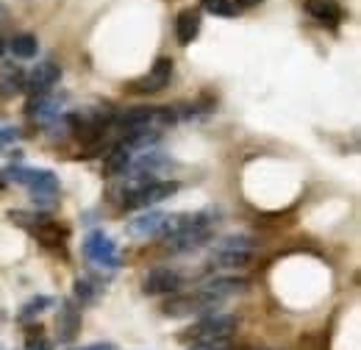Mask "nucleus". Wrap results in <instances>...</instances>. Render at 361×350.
Returning <instances> with one entry per match:
<instances>
[{
	"label": "nucleus",
	"mask_w": 361,
	"mask_h": 350,
	"mask_svg": "<svg viewBox=\"0 0 361 350\" xmlns=\"http://www.w3.org/2000/svg\"><path fill=\"white\" fill-rule=\"evenodd\" d=\"M0 181H17V183L28 186L31 195H34V200H37V203H45V206H50V203L56 200V195H59V178L50 173V170L8 167V170H3Z\"/></svg>",
	"instance_id": "obj_1"
},
{
	"label": "nucleus",
	"mask_w": 361,
	"mask_h": 350,
	"mask_svg": "<svg viewBox=\"0 0 361 350\" xmlns=\"http://www.w3.org/2000/svg\"><path fill=\"white\" fill-rule=\"evenodd\" d=\"M239 320L233 314H203L195 325L186 328V339L195 342H220V339H231L236 334Z\"/></svg>",
	"instance_id": "obj_2"
},
{
	"label": "nucleus",
	"mask_w": 361,
	"mask_h": 350,
	"mask_svg": "<svg viewBox=\"0 0 361 350\" xmlns=\"http://www.w3.org/2000/svg\"><path fill=\"white\" fill-rule=\"evenodd\" d=\"M84 253L87 259L100 267H120V251L114 239H109L103 231H90L84 239Z\"/></svg>",
	"instance_id": "obj_3"
},
{
	"label": "nucleus",
	"mask_w": 361,
	"mask_h": 350,
	"mask_svg": "<svg viewBox=\"0 0 361 350\" xmlns=\"http://www.w3.org/2000/svg\"><path fill=\"white\" fill-rule=\"evenodd\" d=\"M180 284H183V278H180L176 270L156 267V270H150V272L145 275L142 292L150 295V298H164V295H176L180 289Z\"/></svg>",
	"instance_id": "obj_4"
},
{
	"label": "nucleus",
	"mask_w": 361,
	"mask_h": 350,
	"mask_svg": "<svg viewBox=\"0 0 361 350\" xmlns=\"http://www.w3.org/2000/svg\"><path fill=\"white\" fill-rule=\"evenodd\" d=\"M170 78H173V59L161 56V59L153 61L150 73L142 76L139 81H134L128 89H131V92H139V95H156V92H161V89L170 84Z\"/></svg>",
	"instance_id": "obj_5"
},
{
	"label": "nucleus",
	"mask_w": 361,
	"mask_h": 350,
	"mask_svg": "<svg viewBox=\"0 0 361 350\" xmlns=\"http://www.w3.org/2000/svg\"><path fill=\"white\" fill-rule=\"evenodd\" d=\"M220 306L217 301L206 298L203 292H195V295H183V298H170L164 303V314L170 317H189V314H214V308Z\"/></svg>",
	"instance_id": "obj_6"
},
{
	"label": "nucleus",
	"mask_w": 361,
	"mask_h": 350,
	"mask_svg": "<svg viewBox=\"0 0 361 350\" xmlns=\"http://www.w3.org/2000/svg\"><path fill=\"white\" fill-rule=\"evenodd\" d=\"M59 78H61V67H59L56 61H39V64L25 76L23 89H28V92H31V97H37V95H47L50 89L59 84Z\"/></svg>",
	"instance_id": "obj_7"
},
{
	"label": "nucleus",
	"mask_w": 361,
	"mask_h": 350,
	"mask_svg": "<svg viewBox=\"0 0 361 350\" xmlns=\"http://www.w3.org/2000/svg\"><path fill=\"white\" fill-rule=\"evenodd\" d=\"M245 289H247V281H245V278H236V275H217V278H209V281L200 286V292H203L206 298L217 301V303L242 295Z\"/></svg>",
	"instance_id": "obj_8"
},
{
	"label": "nucleus",
	"mask_w": 361,
	"mask_h": 350,
	"mask_svg": "<svg viewBox=\"0 0 361 350\" xmlns=\"http://www.w3.org/2000/svg\"><path fill=\"white\" fill-rule=\"evenodd\" d=\"M64 100H67V97H56V95H50V92H47V95H37V97L28 100L25 114H28L31 120H37V123H53V120H59Z\"/></svg>",
	"instance_id": "obj_9"
},
{
	"label": "nucleus",
	"mask_w": 361,
	"mask_h": 350,
	"mask_svg": "<svg viewBox=\"0 0 361 350\" xmlns=\"http://www.w3.org/2000/svg\"><path fill=\"white\" fill-rule=\"evenodd\" d=\"M253 262V251H242V248H226V245H217L209 267L214 270H242Z\"/></svg>",
	"instance_id": "obj_10"
},
{
	"label": "nucleus",
	"mask_w": 361,
	"mask_h": 350,
	"mask_svg": "<svg viewBox=\"0 0 361 350\" xmlns=\"http://www.w3.org/2000/svg\"><path fill=\"white\" fill-rule=\"evenodd\" d=\"M164 219H167L164 212H145V215H139V217L131 219V222L126 225V231H128V236H134V239H150V236H159V234H161Z\"/></svg>",
	"instance_id": "obj_11"
},
{
	"label": "nucleus",
	"mask_w": 361,
	"mask_h": 350,
	"mask_svg": "<svg viewBox=\"0 0 361 350\" xmlns=\"http://www.w3.org/2000/svg\"><path fill=\"white\" fill-rule=\"evenodd\" d=\"M306 11L309 17H314L317 23H325V25H339L345 11L336 0H306Z\"/></svg>",
	"instance_id": "obj_12"
},
{
	"label": "nucleus",
	"mask_w": 361,
	"mask_h": 350,
	"mask_svg": "<svg viewBox=\"0 0 361 350\" xmlns=\"http://www.w3.org/2000/svg\"><path fill=\"white\" fill-rule=\"evenodd\" d=\"M200 34V8H183L176 20V37H178V44L192 42L195 37Z\"/></svg>",
	"instance_id": "obj_13"
},
{
	"label": "nucleus",
	"mask_w": 361,
	"mask_h": 350,
	"mask_svg": "<svg viewBox=\"0 0 361 350\" xmlns=\"http://www.w3.org/2000/svg\"><path fill=\"white\" fill-rule=\"evenodd\" d=\"M128 167H131V153L123 150L120 145H114L103 159V175H126Z\"/></svg>",
	"instance_id": "obj_14"
},
{
	"label": "nucleus",
	"mask_w": 361,
	"mask_h": 350,
	"mask_svg": "<svg viewBox=\"0 0 361 350\" xmlns=\"http://www.w3.org/2000/svg\"><path fill=\"white\" fill-rule=\"evenodd\" d=\"M78 328H81L78 311H75V306H73V303H64V306H61V311H59V339H64V342L75 339Z\"/></svg>",
	"instance_id": "obj_15"
},
{
	"label": "nucleus",
	"mask_w": 361,
	"mask_h": 350,
	"mask_svg": "<svg viewBox=\"0 0 361 350\" xmlns=\"http://www.w3.org/2000/svg\"><path fill=\"white\" fill-rule=\"evenodd\" d=\"M23 84H25V73L20 67H14V64L0 67V95H14L23 89Z\"/></svg>",
	"instance_id": "obj_16"
},
{
	"label": "nucleus",
	"mask_w": 361,
	"mask_h": 350,
	"mask_svg": "<svg viewBox=\"0 0 361 350\" xmlns=\"http://www.w3.org/2000/svg\"><path fill=\"white\" fill-rule=\"evenodd\" d=\"M8 50L17 56V59H34L39 53V42L34 34H17L11 42H8Z\"/></svg>",
	"instance_id": "obj_17"
},
{
	"label": "nucleus",
	"mask_w": 361,
	"mask_h": 350,
	"mask_svg": "<svg viewBox=\"0 0 361 350\" xmlns=\"http://www.w3.org/2000/svg\"><path fill=\"white\" fill-rule=\"evenodd\" d=\"M73 295H75V301L81 306H90V303L97 301V295H100V284L92 281V278H78L75 286H73Z\"/></svg>",
	"instance_id": "obj_18"
},
{
	"label": "nucleus",
	"mask_w": 361,
	"mask_h": 350,
	"mask_svg": "<svg viewBox=\"0 0 361 350\" xmlns=\"http://www.w3.org/2000/svg\"><path fill=\"white\" fill-rule=\"evenodd\" d=\"M200 8L214 14V17H236V6L231 0H200Z\"/></svg>",
	"instance_id": "obj_19"
},
{
	"label": "nucleus",
	"mask_w": 361,
	"mask_h": 350,
	"mask_svg": "<svg viewBox=\"0 0 361 350\" xmlns=\"http://www.w3.org/2000/svg\"><path fill=\"white\" fill-rule=\"evenodd\" d=\"M53 306V298H47V295H39V298H34V301H28L23 311H20V317L23 320H31L34 314H39V311H45V308Z\"/></svg>",
	"instance_id": "obj_20"
},
{
	"label": "nucleus",
	"mask_w": 361,
	"mask_h": 350,
	"mask_svg": "<svg viewBox=\"0 0 361 350\" xmlns=\"http://www.w3.org/2000/svg\"><path fill=\"white\" fill-rule=\"evenodd\" d=\"M189 350H233L228 339H220V342H195Z\"/></svg>",
	"instance_id": "obj_21"
},
{
	"label": "nucleus",
	"mask_w": 361,
	"mask_h": 350,
	"mask_svg": "<svg viewBox=\"0 0 361 350\" xmlns=\"http://www.w3.org/2000/svg\"><path fill=\"white\" fill-rule=\"evenodd\" d=\"M28 350H50L45 339H34V337H28Z\"/></svg>",
	"instance_id": "obj_22"
},
{
	"label": "nucleus",
	"mask_w": 361,
	"mask_h": 350,
	"mask_svg": "<svg viewBox=\"0 0 361 350\" xmlns=\"http://www.w3.org/2000/svg\"><path fill=\"white\" fill-rule=\"evenodd\" d=\"M236 8H253V6H259V3H264V0H231Z\"/></svg>",
	"instance_id": "obj_23"
},
{
	"label": "nucleus",
	"mask_w": 361,
	"mask_h": 350,
	"mask_svg": "<svg viewBox=\"0 0 361 350\" xmlns=\"http://www.w3.org/2000/svg\"><path fill=\"white\" fill-rule=\"evenodd\" d=\"M73 350H117V348L109 345V342H97V345H90V348H73Z\"/></svg>",
	"instance_id": "obj_24"
},
{
	"label": "nucleus",
	"mask_w": 361,
	"mask_h": 350,
	"mask_svg": "<svg viewBox=\"0 0 361 350\" xmlns=\"http://www.w3.org/2000/svg\"><path fill=\"white\" fill-rule=\"evenodd\" d=\"M3 53H6V42H3V40H0V56H3Z\"/></svg>",
	"instance_id": "obj_25"
},
{
	"label": "nucleus",
	"mask_w": 361,
	"mask_h": 350,
	"mask_svg": "<svg viewBox=\"0 0 361 350\" xmlns=\"http://www.w3.org/2000/svg\"><path fill=\"white\" fill-rule=\"evenodd\" d=\"M250 350H278V348H250Z\"/></svg>",
	"instance_id": "obj_26"
}]
</instances>
